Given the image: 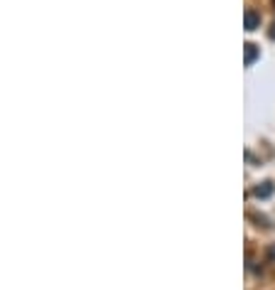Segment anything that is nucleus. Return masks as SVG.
<instances>
[{
	"label": "nucleus",
	"instance_id": "obj_1",
	"mask_svg": "<svg viewBox=\"0 0 275 290\" xmlns=\"http://www.w3.org/2000/svg\"><path fill=\"white\" fill-rule=\"evenodd\" d=\"M273 192H275L273 182H263V184H258V187L253 190V194H256L258 200H268V197H273Z\"/></svg>",
	"mask_w": 275,
	"mask_h": 290
},
{
	"label": "nucleus",
	"instance_id": "obj_2",
	"mask_svg": "<svg viewBox=\"0 0 275 290\" xmlns=\"http://www.w3.org/2000/svg\"><path fill=\"white\" fill-rule=\"evenodd\" d=\"M244 22H246V30H248V32H253V30L261 25V15H258V12H253V10H246Z\"/></svg>",
	"mask_w": 275,
	"mask_h": 290
},
{
	"label": "nucleus",
	"instance_id": "obj_3",
	"mask_svg": "<svg viewBox=\"0 0 275 290\" xmlns=\"http://www.w3.org/2000/svg\"><path fill=\"white\" fill-rule=\"evenodd\" d=\"M244 52H246V66H251V64H253V62L258 59V47L248 42V44L244 47Z\"/></svg>",
	"mask_w": 275,
	"mask_h": 290
},
{
	"label": "nucleus",
	"instance_id": "obj_4",
	"mask_svg": "<svg viewBox=\"0 0 275 290\" xmlns=\"http://www.w3.org/2000/svg\"><path fill=\"white\" fill-rule=\"evenodd\" d=\"M268 258H271V261H275V246H271V248H268Z\"/></svg>",
	"mask_w": 275,
	"mask_h": 290
},
{
	"label": "nucleus",
	"instance_id": "obj_5",
	"mask_svg": "<svg viewBox=\"0 0 275 290\" xmlns=\"http://www.w3.org/2000/svg\"><path fill=\"white\" fill-rule=\"evenodd\" d=\"M268 34H271V40H275V22H273V28H271V32H268Z\"/></svg>",
	"mask_w": 275,
	"mask_h": 290
},
{
	"label": "nucleus",
	"instance_id": "obj_6",
	"mask_svg": "<svg viewBox=\"0 0 275 290\" xmlns=\"http://www.w3.org/2000/svg\"><path fill=\"white\" fill-rule=\"evenodd\" d=\"M273 2H275V0H273Z\"/></svg>",
	"mask_w": 275,
	"mask_h": 290
}]
</instances>
